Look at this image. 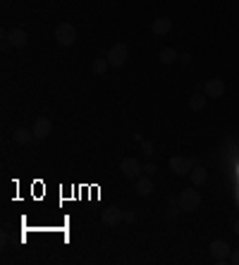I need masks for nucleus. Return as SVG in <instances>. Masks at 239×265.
Instances as JSON below:
<instances>
[{"label": "nucleus", "mask_w": 239, "mask_h": 265, "mask_svg": "<svg viewBox=\"0 0 239 265\" xmlns=\"http://www.w3.org/2000/svg\"><path fill=\"white\" fill-rule=\"evenodd\" d=\"M208 253L213 258L218 265H225L230 260V253H232V246L225 239H213V242L208 244Z\"/></svg>", "instance_id": "nucleus-1"}, {"label": "nucleus", "mask_w": 239, "mask_h": 265, "mask_svg": "<svg viewBox=\"0 0 239 265\" xmlns=\"http://www.w3.org/2000/svg\"><path fill=\"white\" fill-rule=\"evenodd\" d=\"M177 201H180V208L187 213H196L201 208V194L196 189H182Z\"/></svg>", "instance_id": "nucleus-2"}, {"label": "nucleus", "mask_w": 239, "mask_h": 265, "mask_svg": "<svg viewBox=\"0 0 239 265\" xmlns=\"http://www.w3.org/2000/svg\"><path fill=\"white\" fill-rule=\"evenodd\" d=\"M55 39H57V43L65 46V48L74 46V41H77V29H74L70 22L57 24V26H55Z\"/></svg>", "instance_id": "nucleus-3"}, {"label": "nucleus", "mask_w": 239, "mask_h": 265, "mask_svg": "<svg viewBox=\"0 0 239 265\" xmlns=\"http://www.w3.org/2000/svg\"><path fill=\"white\" fill-rule=\"evenodd\" d=\"M127 60H129V46L127 43H115V46L108 50V63H110V67H122Z\"/></svg>", "instance_id": "nucleus-4"}, {"label": "nucleus", "mask_w": 239, "mask_h": 265, "mask_svg": "<svg viewBox=\"0 0 239 265\" xmlns=\"http://www.w3.org/2000/svg\"><path fill=\"white\" fill-rule=\"evenodd\" d=\"M167 165H170V170L175 172L177 177H187V174H191V170H194L191 158H182V156H172L167 160Z\"/></svg>", "instance_id": "nucleus-5"}, {"label": "nucleus", "mask_w": 239, "mask_h": 265, "mask_svg": "<svg viewBox=\"0 0 239 265\" xmlns=\"http://www.w3.org/2000/svg\"><path fill=\"white\" fill-rule=\"evenodd\" d=\"M120 172L127 177V180H139L143 172V165L136 160V158H125L122 163H120Z\"/></svg>", "instance_id": "nucleus-6"}, {"label": "nucleus", "mask_w": 239, "mask_h": 265, "mask_svg": "<svg viewBox=\"0 0 239 265\" xmlns=\"http://www.w3.org/2000/svg\"><path fill=\"white\" fill-rule=\"evenodd\" d=\"M32 132H34V139H39V141L48 139V136L53 134V122H50L48 117H36Z\"/></svg>", "instance_id": "nucleus-7"}, {"label": "nucleus", "mask_w": 239, "mask_h": 265, "mask_svg": "<svg viewBox=\"0 0 239 265\" xmlns=\"http://www.w3.org/2000/svg\"><path fill=\"white\" fill-rule=\"evenodd\" d=\"M101 220H103L105 227H117L122 220H125V213L120 211L117 205H110V208H105L103 215H101Z\"/></svg>", "instance_id": "nucleus-8"}, {"label": "nucleus", "mask_w": 239, "mask_h": 265, "mask_svg": "<svg viewBox=\"0 0 239 265\" xmlns=\"http://www.w3.org/2000/svg\"><path fill=\"white\" fill-rule=\"evenodd\" d=\"M203 94L208 98H220V96H225V81L223 79H208L206 84H203Z\"/></svg>", "instance_id": "nucleus-9"}, {"label": "nucleus", "mask_w": 239, "mask_h": 265, "mask_svg": "<svg viewBox=\"0 0 239 265\" xmlns=\"http://www.w3.org/2000/svg\"><path fill=\"white\" fill-rule=\"evenodd\" d=\"M8 41H10V46H15V48H24L26 43H29V34H26V29H10L8 32Z\"/></svg>", "instance_id": "nucleus-10"}, {"label": "nucleus", "mask_w": 239, "mask_h": 265, "mask_svg": "<svg viewBox=\"0 0 239 265\" xmlns=\"http://www.w3.org/2000/svg\"><path fill=\"white\" fill-rule=\"evenodd\" d=\"M170 29H172V19H167V17H158L151 26V32L156 34V36H167Z\"/></svg>", "instance_id": "nucleus-11"}, {"label": "nucleus", "mask_w": 239, "mask_h": 265, "mask_svg": "<svg viewBox=\"0 0 239 265\" xmlns=\"http://www.w3.org/2000/svg\"><path fill=\"white\" fill-rule=\"evenodd\" d=\"M136 194L139 196H143V198H146V196H151L153 194V182H151V177H148V174H143V177H139V180H136Z\"/></svg>", "instance_id": "nucleus-12"}, {"label": "nucleus", "mask_w": 239, "mask_h": 265, "mask_svg": "<svg viewBox=\"0 0 239 265\" xmlns=\"http://www.w3.org/2000/svg\"><path fill=\"white\" fill-rule=\"evenodd\" d=\"M32 139H34L32 129H24V127H19V129L12 132V141H15L17 146H26V143H32Z\"/></svg>", "instance_id": "nucleus-13"}, {"label": "nucleus", "mask_w": 239, "mask_h": 265, "mask_svg": "<svg viewBox=\"0 0 239 265\" xmlns=\"http://www.w3.org/2000/svg\"><path fill=\"white\" fill-rule=\"evenodd\" d=\"M191 184H194V187H201V184H203V182L208 180V172H206V167H201V165H196V167H194V170H191Z\"/></svg>", "instance_id": "nucleus-14"}, {"label": "nucleus", "mask_w": 239, "mask_h": 265, "mask_svg": "<svg viewBox=\"0 0 239 265\" xmlns=\"http://www.w3.org/2000/svg\"><path fill=\"white\" fill-rule=\"evenodd\" d=\"M158 60H160L163 65H172L175 60H180V55H177L175 48H170V46H167V48H163V50L158 53Z\"/></svg>", "instance_id": "nucleus-15"}, {"label": "nucleus", "mask_w": 239, "mask_h": 265, "mask_svg": "<svg viewBox=\"0 0 239 265\" xmlns=\"http://www.w3.org/2000/svg\"><path fill=\"white\" fill-rule=\"evenodd\" d=\"M110 63H108V57H96L94 63H91V72H94L96 77H103L105 72H108Z\"/></svg>", "instance_id": "nucleus-16"}, {"label": "nucleus", "mask_w": 239, "mask_h": 265, "mask_svg": "<svg viewBox=\"0 0 239 265\" xmlns=\"http://www.w3.org/2000/svg\"><path fill=\"white\" fill-rule=\"evenodd\" d=\"M206 98H208L206 94H194L189 98V108L194 110V112H201V110L206 108Z\"/></svg>", "instance_id": "nucleus-17"}, {"label": "nucleus", "mask_w": 239, "mask_h": 265, "mask_svg": "<svg viewBox=\"0 0 239 265\" xmlns=\"http://www.w3.org/2000/svg\"><path fill=\"white\" fill-rule=\"evenodd\" d=\"M223 151L225 153H230V156H237L239 153V141L237 139H227L223 143Z\"/></svg>", "instance_id": "nucleus-18"}, {"label": "nucleus", "mask_w": 239, "mask_h": 265, "mask_svg": "<svg viewBox=\"0 0 239 265\" xmlns=\"http://www.w3.org/2000/svg\"><path fill=\"white\" fill-rule=\"evenodd\" d=\"M180 211H182V208H180V201H177V198H170V201H167V215L175 220L177 215H180Z\"/></svg>", "instance_id": "nucleus-19"}, {"label": "nucleus", "mask_w": 239, "mask_h": 265, "mask_svg": "<svg viewBox=\"0 0 239 265\" xmlns=\"http://www.w3.org/2000/svg\"><path fill=\"white\" fill-rule=\"evenodd\" d=\"M141 149H143V153H146V156H151V153H153V143H151V141H143Z\"/></svg>", "instance_id": "nucleus-20"}, {"label": "nucleus", "mask_w": 239, "mask_h": 265, "mask_svg": "<svg viewBox=\"0 0 239 265\" xmlns=\"http://www.w3.org/2000/svg\"><path fill=\"white\" fill-rule=\"evenodd\" d=\"M230 263H232V265H239V249H232V253H230Z\"/></svg>", "instance_id": "nucleus-21"}, {"label": "nucleus", "mask_w": 239, "mask_h": 265, "mask_svg": "<svg viewBox=\"0 0 239 265\" xmlns=\"http://www.w3.org/2000/svg\"><path fill=\"white\" fill-rule=\"evenodd\" d=\"M143 172H146V174L151 177L153 172H156V163H146V165H143Z\"/></svg>", "instance_id": "nucleus-22"}, {"label": "nucleus", "mask_w": 239, "mask_h": 265, "mask_svg": "<svg viewBox=\"0 0 239 265\" xmlns=\"http://www.w3.org/2000/svg\"><path fill=\"white\" fill-rule=\"evenodd\" d=\"M125 222H136V213H134V211H127V213H125Z\"/></svg>", "instance_id": "nucleus-23"}, {"label": "nucleus", "mask_w": 239, "mask_h": 265, "mask_svg": "<svg viewBox=\"0 0 239 265\" xmlns=\"http://www.w3.org/2000/svg\"><path fill=\"white\" fill-rule=\"evenodd\" d=\"M180 63H182V65H189V63H191V55H189V53H182V55H180Z\"/></svg>", "instance_id": "nucleus-24"}, {"label": "nucleus", "mask_w": 239, "mask_h": 265, "mask_svg": "<svg viewBox=\"0 0 239 265\" xmlns=\"http://www.w3.org/2000/svg\"><path fill=\"white\" fill-rule=\"evenodd\" d=\"M234 234H237V237H239V218L234 220Z\"/></svg>", "instance_id": "nucleus-25"}]
</instances>
